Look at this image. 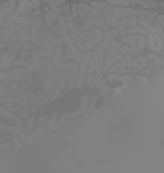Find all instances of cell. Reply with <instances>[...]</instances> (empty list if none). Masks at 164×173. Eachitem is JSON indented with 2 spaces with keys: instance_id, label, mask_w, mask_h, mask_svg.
Returning <instances> with one entry per match:
<instances>
[{
  "instance_id": "4",
  "label": "cell",
  "mask_w": 164,
  "mask_h": 173,
  "mask_svg": "<svg viewBox=\"0 0 164 173\" xmlns=\"http://www.w3.org/2000/svg\"><path fill=\"white\" fill-rule=\"evenodd\" d=\"M39 7V0H33V8H38Z\"/></svg>"
},
{
  "instance_id": "2",
  "label": "cell",
  "mask_w": 164,
  "mask_h": 173,
  "mask_svg": "<svg viewBox=\"0 0 164 173\" xmlns=\"http://www.w3.org/2000/svg\"><path fill=\"white\" fill-rule=\"evenodd\" d=\"M150 46L155 50L162 48V41L159 39V35H150Z\"/></svg>"
},
{
  "instance_id": "3",
  "label": "cell",
  "mask_w": 164,
  "mask_h": 173,
  "mask_svg": "<svg viewBox=\"0 0 164 173\" xmlns=\"http://www.w3.org/2000/svg\"><path fill=\"white\" fill-rule=\"evenodd\" d=\"M31 8H33V4L29 3V0H21V5H20L17 12H16V14L22 13V11H30Z\"/></svg>"
},
{
  "instance_id": "5",
  "label": "cell",
  "mask_w": 164,
  "mask_h": 173,
  "mask_svg": "<svg viewBox=\"0 0 164 173\" xmlns=\"http://www.w3.org/2000/svg\"><path fill=\"white\" fill-rule=\"evenodd\" d=\"M43 2H48V3L51 4V3H52V2H53V0H43Z\"/></svg>"
},
{
  "instance_id": "1",
  "label": "cell",
  "mask_w": 164,
  "mask_h": 173,
  "mask_svg": "<svg viewBox=\"0 0 164 173\" xmlns=\"http://www.w3.org/2000/svg\"><path fill=\"white\" fill-rule=\"evenodd\" d=\"M111 4H134V3H139L144 7H156V3L154 0H109Z\"/></svg>"
}]
</instances>
